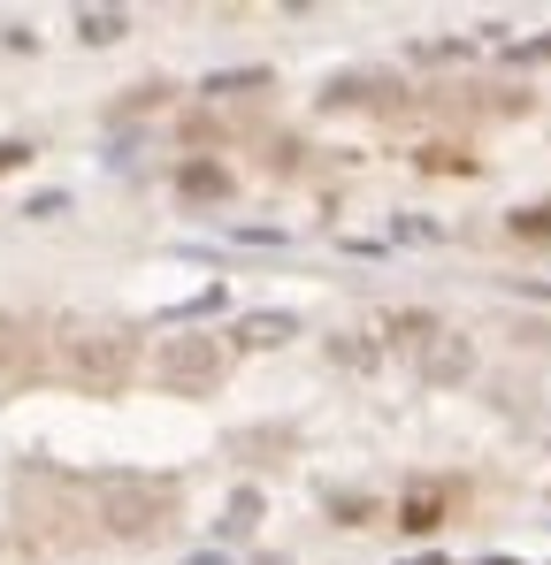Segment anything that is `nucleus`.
Returning <instances> with one entry per match:
<instances>
[{
  "label": "nucleus",
  "instance_id": "423d86ee",
  "mask_svg": "<svg viewBox=\"0 0 551 565\" xmlns=\"http://www.w3.org/2000/svg\"><path fill=\"white\" fill-rule=\"evenodd\" d=\"M123 31H131V23H123L115 8H85V15H77V38H85V46H108V38H123Z\"/></svg>",
  "mask_w": 551,
  "mask_h": 565
},
{
  "label": "nucleus",
  "instance_id": "6e6552de",
  "mask_svg": "<svg viewBox=\"0 0 551 565\" xmlns=\"http://www.w3.org/2000/svg\"><path fill=\"white\" fill-rule=\"evenodd\" d=\"M261 85H268V69H222V77H207L214 100H238V92H261Z\"/></svg>",
  "mask_w": 551,
  "mask_h": 565
},
{
  "label": "nucleus",
  "instance_id": "39448f33",
  "mask_svg": "<svg viewBox=\"0 0 551 565\" xmlns=\"http://www.w3.org/2000/svg\"><path fill=\"white\" fill-rule=\"evenodd\" d=\"M291 336H299V313H284V306H261V313L238 321V344H261V352H276V344H291Z\"/></svg>",
  "mask_w": 551,
  "mask_h": 565
},
{
  "label": "nucleus",
  "instance_id": "ddd939ff",
  "mask_svg": "<svg viewBox=\"0 0 551 565\" xmlns=\"http://www.w3.org/2000/svg\"><path fill=\"white\" fill-rule=\"evenodd\" d=\"M406 565H444V558H406Z\"/></svg>",
  "mask_w": 551,
  "mask_h": 565
},
{
  "label": "nucleus",
  "instance_id": "20e7f679",
  "mask_svg": "<svg viewBox=\"0 0 551 565\" xmlns=\"http://www.w3.org/2000/svg\"><path fill=\"white\" fill-rule=\"evenodd\" d=\"M421 375H429V383H467V375H475V344L452 336V329H437V336L421 344Z\"/></svg>",
  "mask_w": 551,
  "mask_h": 565
},
{
  "label": "nucleus",
  "instance_id": "0eeeda50",
  "mask_svg": "<svg viewBox=\"0 0 551 565\" xmlns=\"http://www.w3.org/2000/svg\"><path fill=\"white\" fill-rule=\"evenodd\" d=\"M437 520H444V497H429V489H414V497H406V512H398V528H414V535H429Z\"/></svg>",
  "mask_w": 551,
  "mask_h": 565
},
{
  "label": "nucleus",
  "instance_id": "f257e3e1",
  "mask_svg": "<svg viewBox=\"0 0 551 565\" xmlns=\"http://www.w3.org/2000/svg\"><path fill=\"white\" fill-rule=\"evenodd\" d=\"M139 367V336L131 329H69L62 336V375L85 390V398H115Z\"/></svg>",
  "mask_w": 551,
  "mask_h": 565
},
{
  "label": "nucleus",
  "instance_id": "f03ea898",
  "mask_svg": "<svg viewBox=\"0 0 551 565\" xmlns=\"http://www.w3.org/2000/svg\"><path fill=\"white\" fill-rule=\"evenodd\" d=\"M169 481H108L100 489V520L115 528V535H154L162 520H169Z\"/></svg>",
  "mask_w": 551,
  "mask_h": 565
},
{
  "label": "nucleus",
  "instance_id": "7ed1b4c3",
  "mask_svg": "<svg viewBox=\"0 0 551 565\" xmlns=\"http://www.w3.org/2000/svg\"><path fill=\"white\" fill-rule=\"evenodd\" d=\"M162 383L169 390H214L222 383V344L214 336H177L162 352Z\"/></svg>",
  "mask_w": 551,
  "mask_h": 565
},
{
  "label": "nucleus",
  "instance_id": "4468645a",
  "mask_svg": "<svg viewBox=\"0 0 551 565\" xmlns=\"http://www.w3.org/2000/svg\"><path fill=\"white\" fill-rule=\"evenodd\" d=\"M483 565H514V558H483Z\"/></svg>",
  "mask_w": 551,
  "mask_h": 565
},
{
  "label": "nucleus",
  "instance_id": "f8f14e48",
  "mask_svg": "<svg viewBox=\"0 0 551 565\" xmlns=\"http://www.w3.org/2000/svg\"><path fill=\"white\" fill-rule=\"evenodd\" d=\"M521 62H551V38H537V46H521Z\"/></svg>",
  "mask_w": 551,
  "mask_h": 565
},
{
  "label": "nucleus",
  "instance_id": "9d476101",
  "mask_svg": "<svg viewBox=\"0 0 551 565\" xmlns=\"http://www.w3.org/2000/svg\"><path fill=\"white\" fill-rule=\"evenodd\" d=\"M184 191H199V199H222V191H230V176H222V168H184Z\"/></svg>",
  "mask_w": 551,
  "mask_h": 565
},
{
  "label": "nucleus",
  "instance_id": "9b49d317",
  "mask_svg": "<svg viewBox=\"0 0 551 565\" xmlns=\"http://www.w3.org/2000/svg\"><path fill=\"white\" fill-rule=\"evenodd\" d=\"M31 160V145H0V168H23Z\"/></svg>",
  "mask_w": 551,
  "mask_h": 565
},
{
  "label": "nucleus",
  "instance_id": "1a4fd4ad",
  "mask_svg": "<svg viewBox=\"0 0 551 565\" xmlns=\"http://www.w3.org/2000/svg\"><path fill=\"white\" fill-rule=\"evenodd\" d=\"M330 359L338 367H375V344L367 336H330Z\"/></svg>",
  "mask_w": 551,
  "mask_h": 565
}]
</instances>
